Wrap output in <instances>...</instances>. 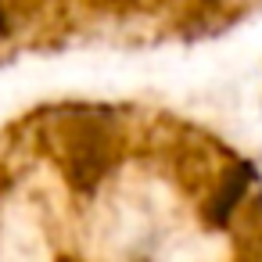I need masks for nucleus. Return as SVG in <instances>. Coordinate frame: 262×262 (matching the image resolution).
Listing matches in <instances>:
<instances>
[{
    "mask_svg": "<svg viewBox=\"0 0 262 262\" xmlns=\"http://www.w3.org/2000/svg\"><path fill=\"white\" fill-rule=\"evenodd\" d=\"M58 158L76 194H94L119 162V122L108 108H65L58 115Z\"/></svg>",
    "mask_w": 262,
    "mask_h": 262,
    "instance_id": "obj_1",
    "label": "nucleus"
},
{
    "mask_svg": "<svg viewBox=\"0 0 262 262\" xmlns=\"http://www.w3.org/2000/svg\"><path fill=\"white\" fill-rule=\"evenodd\" d=\"M255 183H258V169L251 162H230V165L215 169V180H212L205 205H201L205 226L208 230H230L237 223V215L244 212Z\"/></svg>",
    "mask_w": 262,
    "mask_h": 262,
    "instance_id": "obj_2",
    "label": "nucleus"
},
{
    "mask_svg": "<svg viewBox=\"0 0 262 262\" xmlns=\"http://www.w3.org/2000/svg\"><path fill=\"white\" fill-rule=\"evenodd\" d=\"M18 33V0H0V47Z\"/></svg>",
    "mask_w": 262,
    "mask_h": 262,
    "instance_id": "obj_3",
    "label": "nucleus"
},
{
    "mask_svg": "<svg viewBox=\"0 0 262 262\" xmlns=\"http://www.w3.org/2000/svg\"><path fill=\"white\" fill-rule=\"evenodd\" d=\"M58 262H79V258H69V255H61V258H58Z\"/></svg>",
    "mask_w": 262,
    "mask_h": 262,
    "instance_id": "obj_4",
    "label": "nucleus"
}]
</instances>
